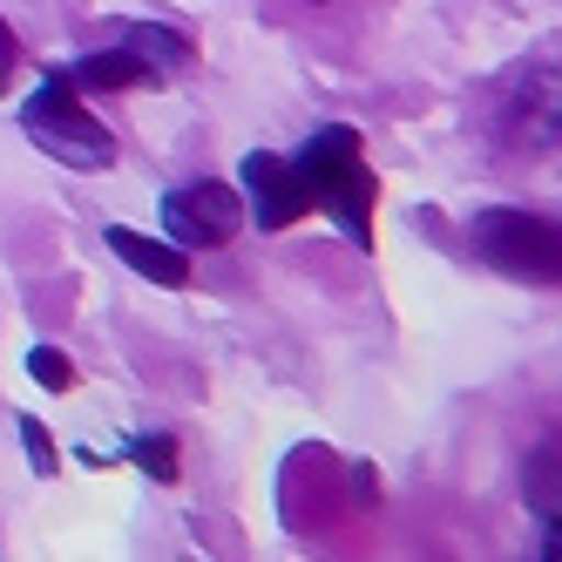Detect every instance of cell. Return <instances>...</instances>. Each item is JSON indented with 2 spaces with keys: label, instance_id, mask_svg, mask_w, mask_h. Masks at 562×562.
Listing matches in <instances>:
<instances>
[{
  "label": "cell",
  "instance_id": "obj_1",
  "mask_svg": "<svg viewBox=\"0 0 562 562\" xmlns=\"http://www.w3.org/2000/svg\"><path fill=\"white\" fill-rule=\"evenodd\" d=\"M292 164L312 190V211H333L346 237L373 245V177H367V156H359V130H346V123L312 130Z\"/></svg>",
  "mask_w": 562,
  "mask_h": 562
},
{
  "label": "cell",
  "instance_id": "obj_3",
  "mask_svg": "<svg viewBox=\"0 0 562 562\" xmlns=\"http://www.w3.org/2000/svg\"><path fill=\"white\" fill-rule=\"evenodd\" d=\"M474 258L495 265L502 278L521 285H562V224L555 217H529V211H481L468 224Z\"/></svg>",
  "mask_w": 562,
  "mask_h": 562
},
{
  "label": "cell",
  "instance_id": "obj_10",
  "mask_svg": "<svg viewBox=\"0 0 562 562\" xmlns=\"http://www.w3.org/2000/svg\"><path fill=\"white\" fill-rule=\"evenodd\" d=\"M27 367H34V380H42V386H55V393H68V386H75V367H68V359H61L55 346H34V359H27Z\"/></svg>",
  "mask_w": 562,
  "mask_h": 562
},
{
  "label": "cell",
  "instance_id": "obj_11",
  "mask_svg": "<svg viewBox=\"0 0 562 562\" xmlns=\"http://www.w3.org/2000/svg\"><path fill=\"white\" fill-rule=\"evenodd\" d=\"M156 481H177V448H170V440H136V448H130Z\"/></svg>",
  "mask_w": 562,
  "mask_h": 562
},
{
  "label": "cell",
  "instance_id": "obj_13",
  "mask_svg": "<svg viewBox=\"0 0 562 562\" xmlns=\"http://www.w3.org/2000/svg\"><path fill=\"white\" fill-rule=\"evenodd\" d=\"M14 55H21V42H14V27L0 21V89H8V75H14Z\"/></svg>",
  "mask_w": 562,
  "mask_h": 562
},
{
  "label": "cell",
  "instance_id": "obj_8",
  "mask_svg": "<svg viewBox=\"0 0 562 562\" xmlns=\"http://www.w3.org/2000/svg\"><path fill=\"white\" fill-rule=\"evenodd\" d=\"M521 495H529L542 536H549V555H562V434H549L529 454V468H521Z\"/></svg>",
  "mask_w": 562,
  "mask_h": 562
},
{
  "label": "cell",
  "instance_id": "obj_7",
  "mask_svg": "<svg viewBox=\"0 0 562 562\" xmlns=\"http://www.w3.org/2000/svg\"><path fill=\"white\" fill-rule=\"evenodd\" d=\"M245 196H251L245 211L258 217V231H285V224H299L312 211V190H305L299 164L292 156H271V149L245 156Z\"/></svg>",
  "mask_w": 562,
  "mask_h": 562
},
{
  "label": "cell",
  "instance_id": "obj_5",
  "mask_svg": "<svg viewBox=\"0 0 562 562\" xmlns=\"http://www.w3.org/2000/svg\"><path fill=\"white\" fill-rule=\"evenodd\" d=\"M164 224L177 237V251H224L237 224H245V196H237L231 183H183L164 196Z\"/></svg>",
  "mask_w": 562,
  "mask_h": 562
},
{
  "label": "cell",
  "instance_id": "obj_9",
  "mask_svg": "<svg viewBox=\"0 0 562 562\" xmlns=\"http://www.w3.org/2000/svg\"><path fill=\"white\" fill-rule=\"evenodd\" d=\"M109 251L123 258L130 271L156 278V285H170V292H183V285H190V258H183L177 245H149L143 231H123V224H115V231H109Z\"/></svg>",
  "mask_w": 562,
  "mask_h": 562
},
{
  "label": "cell",
  "instance_id": "obj_12",
  "mask_svg": "<svg viewBox=\"0 0 562 562\" xmlns=\"http://www.w3.org/2000/svg\"><path fill=\"white\" fill-rule=\"evenodd\" d=\"M21 440H27V461H34V468L48 474V468H55V448H48V434H42V420H21Z\"/></svg>",
  "mask_w": 562,
  "mask_h": 562
},
{
  "label": "cell",
  "instance_id": "obj_4",
  "mask_svg": "<svg viewBox=\"0 0 562 562\" xmlns=\"http://www.w3.org/2000/svg\"><path fill=\"white\" fill-rule=\"evenodd\" d=\"M190 61V42L177 27H136L130 42L95 48L68 68L75 89H143V82H170V75Z\"/></svg>",
  "mask_w": 562,
  "mask_h": 562
},
{
  "label": "cell",
  "instance_id": "obj_2",
  "mask_svg": "<svg viewBox=\"0 0 562 562\" xmlns=\"http://www.w3.org/2000/svg\"><path fill=\"white\" fill-rule=\"evenodd\" d=\"M21 130H27V143H34V149L55 156V164H68V170H109V164H115V136L95 123L82 102H75L68 68H55L48 82L27 95Z\"/></svg>",
  "mask_w": 562,
  "mask_h": 562
},
{
  "label": "cell",
  "instance_id": "obj_6",
  "mask_svg": "<svg viewBox=\"0 0 562 562\" xmlns=\"http://www.w3.org/2000/svg\"><path fill=\"white\" fill-rule=\"evenodd\" d=\"M502 136L521 149H562V68H529L502 95Z\"/></svg>",
  "mask_w": 562,
  "mask_h": 562
}]
</instances>
